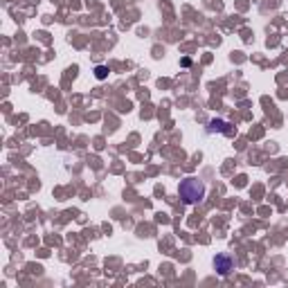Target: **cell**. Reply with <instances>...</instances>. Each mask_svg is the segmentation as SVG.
<instances>
[{
    "label": "cell",
    "instance_id": "1",
    "mask_svg": "<svg viewBox=\"0 0 288 288\" xmlns=\"http://www.w3.org/2000/svg\"><path fill=\"white\" fill-rule=\"evenodd\" d=\"M178 194L185 200L187 205H194V203H200L205 198V182L198 180V178H185L178 187Z\"/></svg>",
    "mask_w": 288,
    "mask_h": 288
},
{
    "label": "cell",
    "instance_id": "2",
    "mask_svg": "<svg viewBox=\"0 0 288 288\" xmlns=\"http://www.w3.org/2000/svg\"><path fill=\"white\" fill-rule=\"evenodd\" d=\"M214 268L219 270V275H228L230 270L234 268V259L230 257V254H216V259H214Z\"/></svg>",
    "mask_w": 288,
    "mask_h": 288
},
{
    "label": "cell",
    "instance_id": "3",
    "mask_svg": "<svg viewBox=\"0 0 288 288\" xmlns=\"http://www.w3.org/2000/svg\"><path fill=\"white\" fill-rule=\"evenodd\" d=\"M210 131H223V133H232V128H228V124L221 122V119H214L210 124Z\"/></svg>",
    "mask_w": 288,
    "mask_h": 288
},
{
    "label": "cell",
    "instance_id": "4",
    "mask_svg": "<svg viewBox=\"0 0 288 288\" xmlns=\"http://www.w3.org/2000/svg\"><path fill=\"white\" fill-rule=\"evenodd\" d=\"M106 74H108V70L104 68V65H99V68L95 70V77H97V79H106Z\"/></svg>",
    "mask_w": 288,
    "mask_h": 288
}]
</instances>
